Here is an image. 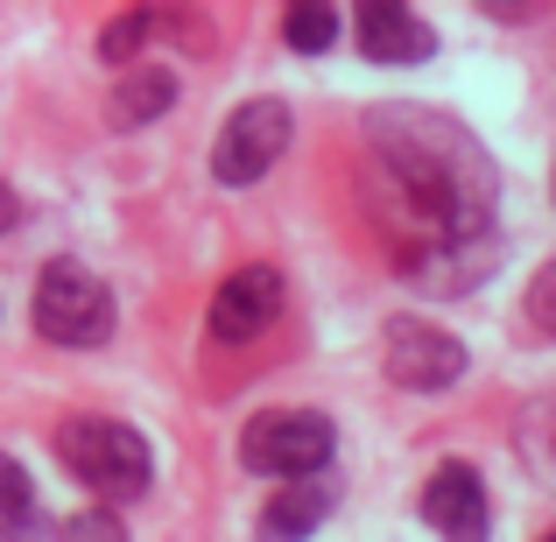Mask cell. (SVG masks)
I'll return each instance as SVG.
<instances>
[{"mask_svg": "<svg viewBox=\"0 0 556 542\" xmlns=\"http://www.w3.org/2000/svg\"><path fill=\"white\" fill-rule=\"evenodd\" d=\"M275 317H282V275L254 261V268H232L226 282H218V297H212V339L247 345V339H261Z\"/></svg>", "mask_w": 556, "mask_h": 542, "instance_id": "obj_8", "label": "cell"}, {"mask_svg": "<svg viewBox=\"0 0 556 542\" xmlns=\"http://www.w3.org/2000/svg\"><path fill=\"white\" fill-rule=\"evenodd\" d=\"M64 542H127V529L113 507H85V515L64 521Z\"/></svg>", "mask_w": 556, "mask_h": 542, "instance_id": "obj_15", "label": "cell"}, {"mask_svg": "<svg viewBox=\"0 0 556 542\" xmlns=\"http://www.w3.org/2000/svg\"><path fill=\"white\" fill-rule=\"evenodd\" d=\"M465 374V345L444 325H422V317H394L388 325V380L408 394H437Z\"/></svg>", "mask_w": 556, "mask_h": 542, "instance_id": "obj_6", "label": "cell"}, {"mask_svg": "<svg viewBox=\"0 0 556 542\" xmlns=\"http://www.w3.org/2000/svg\"><path fill=\"white\" fill-rule=\"evenodd\" d=\"M422 521L444 542H486L493 535V507H486V479L472 465H437L430 487H422Z\"/></svg>", "mask_w": 556, "mask_h": 542, "instance_id": "obj_7", "label": "cell"}, {"mask_svg": "<svg viewBox=\"0 0 556 542\" xmlns=\"http://www.w3.org/2000/svg\"><path fill=\"white\" fill-rule=\"evenodd\" d=\"M177 106V78L169 71H121V85H113V99H106V121L113 127H149V121H163V113Z\"/></svg>", "mask_w": 556, "mask_h": 542, "instance_id": "obj_10", "label": "cell"}, {"mask_svg": "<svg viewBox=\"0 0 556 542\" xmlns=\"http://www.w3.org/2000/svg\"><path fill=\"white\" fill-rule=\"evenodd\" d=\"M331 451H339V430H331V416H317V408H261V416L240 430L247 472L289 479V487H303L311 472H325Z\"/></svg>", "mask_w": 556, "mask_h": 542, "instance_id": "obj_3", "label": "cell"}, {"mask_svg": "<svg viewBox=\"0 0 556 542\" xmlns=\"http://www.w3.org/2000/svg\"><path fill=\"white\" fill-rule=\"evenodd\" d=\"M0 542H50V521L36 507V487L28 472L0 451Z\"/></svg>", "mask_w": 556, "mask_h": 542, "instance_id": "obj_11", "label": "cell"}, {"mask_svg": "<svg viewBox=\"0 0 556 542\" xmlns=\"http://www.w3.org/2000/svg\"><path fill=\"white\" fill-rule=\"evenodd\" d=\"M529 325L543 339H556V261H543V275L529 282Z\"/></svg>", "mask_w": 556, "mask_h": 542, "instance_id": "obj_16", "label": "cell"}, {"mask_svg": "<svg viewBox=\"0 0 556 542\" xmlns=\"http://www.w3.org/2000/svg\"><path fill=\"white\" fill-rule=\"evenodd\" d=\"M325 507H331V501H325L317 487H282L268 507H261L254 535H261V542H303L317 521H325Z\"/></svg>", "mask_w": 556, "mask_h": 542, "instance_id": "obj_12", "label": "cell"}, {"mask_svg": "<svg viewBox=\"0 0 556 542\" xmlns=\"http://www.w3.org/2000/svg\"><path fill=\"white\" fill-rule=\"evenodd\" d=\"M374 141V212L388 218L402 261L422 289H465V254L493 226V155L458 121L430 106H380L367 121Z\"/></svg>", "mask_w": 556, "mask_h": 542, "instance_id": "obj_1", "label": "cell"}, {"mask_svg": "<svg viewBox=\"0 0 556 542\" xmlns=\"http://www.w3.org/2000/svg\"><path fill=\"white\" fill-rule=\"evenodd\" d=\"M353 36H359V50H367L374 64H422V56L437 50L430 22H416L402 0H367V8L353 14Z\"/></svg>", "mask_w": 556, "mask_h": 542, "instance_id": "obj_9", "label": "cell"}, {"mask_svg": "<svg viewBox=\"0 0 556 542\" xmlns=\"http://www.w3.org/2000/svg\"><path fill=\"white\" fill-rule=\"evenodd\" d=\"M543 542H556V535H543Z\"/></svg>", "mask_w": 556, "mask_h": 542, "instance_id": "obj_18", "label": "cell"}, {"mask_svg": "<svg viewBox=\"0 0 556 542\" xmlns=\"http://www.w3.org/2000/svg\"><path fill=\"white\" fill-rule=\"evenodd\" d=\"M14 218H22V198H14V190L0 184V232H14Z\"/></svg>", "mask_w": 556, "mask_h": 542, "instance_id": "obj_17", "label": "cell"}, {"mask_svg": "<svg viewBox=\"0 0 556 542\" xmlns=\"http://www.w3.org/2000/svg\"><path fill=\"white\" fill-rule=\"evenodd\" d=\"M56 458H64V472L78 479V487H92L99 501H135L155 479L149 437L113 423V416H71L64 430H56Z\"/></svg>", "mask_w": 556, "mask_h": 542, "instance_id": "obj_2", "label": "cell"}, {"mask_svg": "<svg viewBox=\"0 0 556 542\" xmlns=\"http://www.w3.org/2000/svg\"><path fill=\"white\" fill-rule=\"evenodd\" d=\"M149 28H155V14H121V22H106V28H99V56H106V64H121V56H135Z\"/></svg>", "mask_w": 556, "mask_h": 542, "instance_id": "obj_14", "label": "cell"}, {"mask_svg": "<svg viewBox=\"0 0 556 542\" xmlns=\"http://www.w3.org/2000/svg\"><path fill=\"white\" fill-rule=\"evenodd\" d=\"M36 331L50 345H99L113 331V297L92 268L78 261H50L36 275Z\"/></svg>", "mask_w": 556, "mask_h": 542, "instance_id": "obj_4", "label": "cell"}, {"mask_svg": "<svg viewBox=\"0 0 556 542\" xmlns=\"http://www.w3.org/2000/svg\"><path fill=\"white\" fill-rule=\"evenodd\" d=\"M282 149H289V106L282 99H247L212 141V177L226 190H247L282 163Z\"/></svg>", "mask_w": 556, "mask_h": 542, "instance_id": "obj_5", "label": "cell"}, {"mask_svg": "<svg viewBox=\"0 0 556 542\" xmlns=\"http://www.w3.org/2000/svg\"><path fill=\"white\" fill-rule=\"evenodd\" d=\"M282 36H289V50L325 56L331 42H339V14H331L325 0H303V8H289V14H282Z\"/></svg>", "mask_w": 556, "mask_h": 542, "instance_id": "obj_13", "label": "cell"}]
</instances>
